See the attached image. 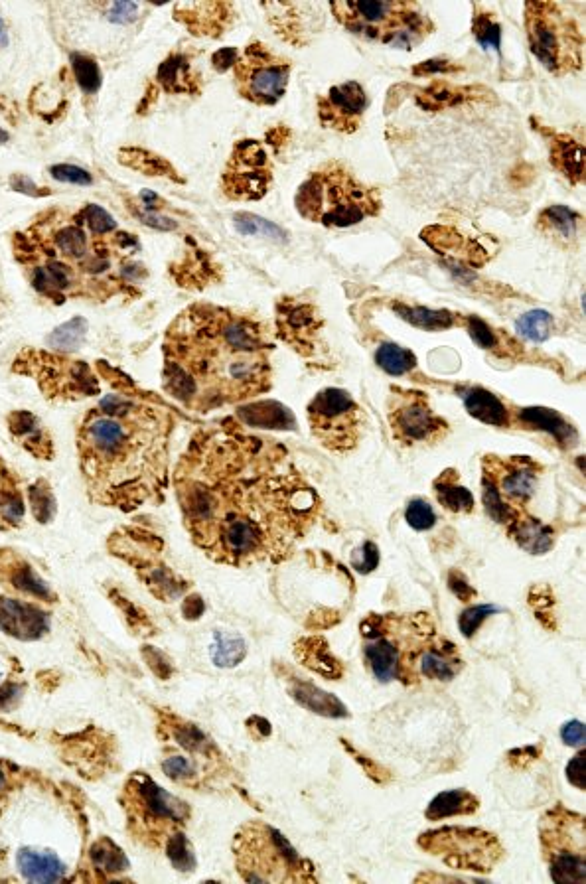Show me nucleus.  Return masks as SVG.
Returning a JSON list of instances; mask_svg holds the SVG:
<instances>
[{"instance_id":"f257e3e1","label":"nucleus","mask_w":586,"mask_h":884,"mask_svg":"<svg viewBox=\"0 0 586 884\" xmlns=\"http://www.w3.org/2000/svg\"><path fill=\"white\" fill-rule=\"evenodd\" d=\"M174 486L192 541L231 567L283 561L320 514L287 450L227 431L192 441Z\"/></svg>"},{"instance_id":"f03ea898","label":"nucleus","mask_w":586,"mask_h":884,"mask_svg":"<svg viewBox=\"0 0 586 884\" xmlns=\"http://www.w3.org/2000/svg\"><path fill=\"white\" fill-rule=\"evenodd\" d=\"M28 285L52 304L109 302L143 279L141 243L97 204L54 206L12 237Z\"/></svg>"},{"instance_id":"7ed1b4c3","label":"nucleus","mask_w":586,"mask_h":884,"mask_svg":"<svg viewBox=\"0 0 586 884\" xmlns=\"http://www.w3.org/2000/svg\"><path fill=\"white\" fill-rule=\"evenodd\" d=\"M174 415L147 395L117 387L77 423L75 446L89 500L135 512L160 504L170 478Z\"/></svg>"},{"instance_id":"20e7f679","label":"nucleus","mask_w":586,"mask_h":884,"mask_svg":"<svg viewBox=\"0 0 586 884\" xmlns=\"http://www.w3.org/2000/svg\"><path fill=\"white\" fill-rule=\"evenodd\" d=\"M162 352V387L186 409L206 413L271 385L273 344L265 328L229 308H186L170 324Z\"/></svg>"},{"instance_id":"39448f33","label":"nucleus","mask_w":586,"mask_h":884,"mask_svg":"<svg viewBox=\"0 0 586 884\" xmlns=\"http://www.w3.org/2000/svg\"><path fill=\"white\" fill-rule=\"evenodd\" d=\"M296 210L304 220L326 227H350L381 212V198L340 162L322 164L296 192Z\"/></svg>"},{"instance_id":"423d86ee","label":"nucleus","mask_w":586,"mask_h":884,"mask_svg":"<svg viewBox=\"0 0 586 884\" xmlns=\"http://www.w3.org/2000/svg\"><path fill=\"white\" fill-rule=\"evenodd\" d=\"M235 869L245 883H316L314 865L265 821L243 823L233 837Z\"/></svg>"},{"instance_id":"0eeeda50","label":"nucleus","mask_w":586,"mask_h":884,"mask_svg":"<svg viewBox=\"0 0 586 884\" xmlns=\"http://www.w3.org/2000/svg\"><path fill=\"white\" fill-rule=\"evenodd\" d=\"M58 602L48 583L16 551L0 549V630L18 640H36L50 630V608Z\"/></svg>"},{"instance_id":"6e6552de","label":"nucleus","mask_w":586,"mask_h":884,"mask_svg":"<svg viewBox=\"0 0 586 884\" xmlns=\"http://www.w3.org/2000/svg\"><path fill=\"white\" fill-rule=\"evenodd\" d=\"M330 10L348 32L393 48L411 50L433 28L431 20L411 2H332Z\"/></svg>"},{"instance_id":"1a4fd4ad","label":"nucleus","mask_w":586,"mask_h":884,"mask_svg":"<svg viewBox=\"0 0 586 884\" xmlns=\"http://www.w3.org/2000/svg\"><path fill=\"white\" fill-rule=\"evenodd\" d=\"M525 28L533 56L555 75L583 66L585 38L579 24L557 2H527Z\"/></svg>"},{"instance_id":"9d476101","label":"nucleus","mask_w":586,"mask_h":884,"mask_svg":"<svg viewBox=\"0 0 586 884\" xmlns=\"http://www.w3.org/2000/svg\"><path fill=\"white\" fill-rule=\"evenodd\" d=\"M125 811L131 833L150 849H162L190 821V808L152 782L135 774L125 786Z\"/></svg>"},{"instance_id":"9b49d317","label":"nucleus","mask_w":586,"mask_h":884,"mask_svg":"<svg viewBox=\"0 0 586 884\" xmlns=\"http://www.w3.org/2000/svg\"><path fill=\"white\" fill-rule=\"evenodd\" d=\"M12 371L32 377L42 395L54 403L87 399L101 391L95 368L58 352L26 348L16 356Z\"/></svg>"},{"instance_id":"f8f14e48","label":"nucleus","mask_w":586,"mask_h":884,"mask_svg":"<svg viewBox=\"0 0 586 884\" xmlns=\"http://www.w3.org/2000/svg\"><path fill=\"white\" fill-rule=\"evenodd\" d=\"M419 847L456 871L492 873L506 857L502 841L480 827H442L421 833Z\"/></svg>"},{"instance_id":"ddd939ff","label":"nucleus","mask_w":586,"mask_h":884,"mask_svg":"<svg viewBox=\"0 0 586 884\" xmlns=\"http://www.w3.org/2000/svg\"><path fill=\"white\" fill-rule=\"evenodd\" d=\"M541 851L555 883H585V817L557 804L539 823Z\"/></svg>"},{"instance_id":"4468645a","label":"nucleus","mask_w":586,"mask_h":884,"mask_svg":"<svg viewBox=\"0 0 586 884\" xmlns=\"http://www.w3.org/2000/svg\"><path fill=\"white\" fill-rule=\"evenodd\" d=\"M308 423L314 439L324 448L348 454L364 435L366 415L344 389H324L308 405Z\"/></svg>"},{"instance_id":"2eb2a0df","label":"nucleus","mask_w":586,"mask_h":884,"mask_svg":"<svg viewBox=\"0 0 586 884\" xmlns=\"http://www.w3.org/2000/svg\"><path fill=\"white\" fill-rule=\"evenodd\" d=\"M291 62L261 42H251L233 66L237 93L255 105H275L287 93Z\"/></svg>"},{"instance_id":"dca6fc26","label":"nucleus","mask_w":586,"mask_h":884,"mask_svg":"<svg viewBox=\"0 0 586 884\" xmlns=\"http://www.w3.org/2000/svg\"><path fill=\"white\" fill-rule=\"evenodd\" d=\"M389 425L395 441L403 446L437 444L448 433V423L431 409L427 395L407 389L391 391Z\"/></svg>"},{"instance_id":"f3484780","label":"nucleus","mask_w":586,"mask_h":884,"mask_svg":"<svg viewBox=\"0 0 586 884\" xmlns=\"http://www.w3.org/2000/svg\"><path fill=\"white\" fill-rule=\"evenodd\" d=\"M271 160L257 141L237 143L221 176L223 194L229 200H261L271 186Z\"/></svg>"},{"instance_id":"a211bd4d","label":"nucleus","mask_w":586,"mask_h":884,"mask_svg":"<svg viewBox=\"0 0 586 884\" xmlns=\"http://www.w3.org/2000/svg\"><path fill=\"white\" fill-rule=\"evenodd\" d=\"M482 466L484 480L494 486L504 504L517 510L531 500L537 484V474L541 470L535 460H531L529 456H486Z\"/></svg>"},{"instance_id":"6ab92c4d","label":"nucleus","mask_w":586,"mask_h":884,"mask_svg":"<svg viewBox=\"0 0 586 884\" xmlns=\"http://www.w3.org/2000/svg\"><path fill=\"white\" fill-rule=\"evenodd\" d=\"M316 105L322 127L350 135L356 133L364 121L367 95L360 83L348 81L332 87L326 95H320Z\"/></svg>"},{"instance_id":"aec40b11","label":"nucleus","mask_w":586,"mask_h":884,"mask_svg":"<svg viewBox=\"0 0 586 884\" xmlns=\"http://www.w3.org/2000/svg\"><path fill=\"white\" fill-rule=\"evenodd\" d=\"M281 336L302 354H310L314 346L316 332L320 328V320L316 308L304 302L283 300L279 304L277 316Z\"/></svg>"},{"instance_id":"412c9836","label":"nucleus","mask_w":586,"mask_h":884,"mask_svg":"<svg viewBox=\"0 0 586 884\" xmlns=\"http://www.w3.org/2000/svg\"><path fill=\"white\" fill-rule=\"evenodd\" d=\"M6 423L12 439L22 448H26L32 456H36L38 460L54 458V441L36 415H32L30 411H12L6 417Z\"/></svg>"},{"instance_id":"4be33fe9","label":"nucleus","mask_w":586,"mask_h":884,"mask_svg":"<svg viewBox=\"0 0 586 884\" xmlns=\"http://www.w3.org/2000/svg\"><path fill=\"white\" fill-rule=\"evenodd\" d=\"M26 519V498L16 472L0 454V531H16Z\"/></svg>"},{"instance_id":"5701e85b","label":"nucleus","mask_w":586,"mask_h":884,"mask_svg":"<svg viewBox=\"0 0 586 884\" xmlns=\"http://www.w3.org/2000/svg\"><path fill=\"white\" fill-rule=\"evenodd\" d=\"M549 137V158L553 168L571 184H581L585 180V147L569 135L549 133Z\"/></svg>"},{"instance_id":"b1692460","label":"nucleus","mask_w":586,"mask_h":884,"mask_svg":"<svg viewBox=\"0 0 586 884\" xmlns=\"http://www.w3.org/2000/svg\"><path fill=\"white\" fill-rule=\"evenodd\" d=\"M462 667V660L456 652V646L448 640L439 638L431 648L423 652L417 663L419 677L435 679V681H450Z\"/></svg>"},{"instance_id":"393cba45","label":"nucleus","mask_w":586,"mask_h":884,"mask_svg":"<svg viewBox=\"0 0 586 884\" xmlns=\"http://www.w3.org/2000/svg\"><path fill=\"white\" fill-rule=\"evenodd\" d=\"M517 417H519L521 425H527L531 429H541V431H547L549 435H553L557 444L563 448H575L579 444L577 429L557 411L543 409V407H531V409H521V413Z\"/></svg>"},{"instance_id":"a878e982","label":"nucleus","mask_w":586,"mask_h":884,"mask_svg":"<svg viewBox=\"0 0 586 884\" xmlns=\"http://www.w3.org/2000/svg\"><path fill=\"white\" fill-rule=\"evenodd\" d=\"M289 693L294 701H298L302 707H306L312 713H318L324 717H334V719L348 717V709L340 699L322 691L320 687H316L310 681L296 679V677L289 679Z\"/></svg>"},{"instance_id":"bb28decb","label":"nucleus","mask_w":586,"mask_h":884,"mask_svg":"<svg viewBox=\"0 0 586 884\" xmlns=\"http://www.w3.org/2000/svg\"><path fill=\"white\" fill-rule=\"evenodd\" d=\"M294 654L304 667L316 671L318 675H322L326 679L338 681L344 675V665L330 652L326 640H322V638L300 640L294 648Z\"/></svg>"},{"instance_id":"cd10ccee","label":"nucleus","mask_w":586,"mask_h":884,"mask_svg":"<svg viewBox=\"0 0 586 884\" xmlns=\"http://www.w3.org/2000/svg\"><path fill=\"white\" fill-rule=\"evenodd\" d=\"M464 405H466V411L474 419H478L486 425H494V427H510L512 425L508 407L494 393H490L482 387L468 389L464 393Z\"/></svg>"},{"instance_id":"c85d7f7f","label":"nucleus","mask_w":586,"mask_h":884,"mask_svg":"<svg viewBox=\"0 0 586 884\" xmlns=\"http://www.w3.org/2000/svg\"><path fill=\"white\" fill-rule=\"evenodd\" d=\"M513 541L531 555H543L553 547V529L543 525L539 519L521 516L508 527Z\"/></svg>"},{"instance_id":"c756f323","label":"nucleus","mask_w":586,"mask_h":884,"mask_svg":"<svg viewBox=\"0 0 586 884\" xmlns=\"http://www.w3.org/2000/svg\"><path fill=\"white\" fill-rule=\"evenodd\" d=\"M537 227L549 239L569 245L571 241L577 239V233L581 227V216L565 206H551L539 214Z\"/></svg>"},{"instance_id":"7c9ffc66","label":"nucleus","mask_w":586,"mask_h":884,"mask_svg":"<svg viewBox=\"0 0 586 884\" xmlns=\"http://www.w3.org/2000/svg\"><path fill=\"white\" fill-rule=\"evenodd\" d=\"M480 810V800L468 790H450L439 794L425 811L429 821H440L456 815H472Z\"/></svg>"},{"instance_id":"2f4dec72","label":"nucleus","mask_w":586,"mask_h":884,"mask_svg":"<svg viewBox=\"0 0 586 884\" xmlns=\"http://www.w3.org/2000/svg\"><path fill=\"white\" fill-rule=\"evenodd\" d=\"M239 419L261 429H294L293 413L279 403H257L237 411Z\"/></svg>"},{"instance_id":"473e14b6","label":"nucleus","mask_w":586,"mask_h":884,"mask_svg":"<svg viewBox=\"0 0 586 884\" xmlns=\"http://www.w3.org/2000/svg\"><path fill=\"white\" fill-rule=\"evenodd\" d=\"M435 496L440 506L452 514H472L476 508L474 496L470 494V490L456 482V474L452 470L437 478Z\"/></svg>"},{"instance_id":"72a5a7b5","label":"nucleus","mask_w":586,"mask_h":884,"mask_svg":"<svg viewBox=\"0 0 586 884\" xmlns=\"http://www.w3.org/2000/svg\"><path fill=\"white\" fill-rule=\"evenodd\" d=\"M393 310L409 324H413L421 330H427V332L448 330L456 324V314H452L448 310H431V308H423V306H405V304H395Z\"/></svg>"},{"instance_id":"f704fd0d","label":"nucleus","mask_w":586,"mask_h":884,"mask_svg":"<svg viewBox=\"0 0 586 884\" xmlns=\"http://www.w3.org/2000/svg\"><path fill=\"white\" fill-rule=\"evenodd\" d=\"M158 81L168 89V91H194L192 81H194V72L192 66L188 64V60L180 58V56H172L168 62L162 64L160 72H158Z\"/></svg>"},{"instance_id":"c9c22d12","label":"nucleus","mask_w":586,"mask_h":884,"mask_svg":"<svg viewBox=\"0 0 586 884\" xmlns=\"http://www.w3.org/2000/svg\"><path fill=\"white\" fill-rule=\"evenodd\" d=\"M247 656V646L241 636L231 632H216V640L212 644V660L220 667H233L243 662Z\"/></svg>"},{"instance_id":"e433bc0d","label":"nucleus","mask_w":586,"mask_h":884,"mask_svg":"<svg viewBox=\"0 0 586 884\" xmlns=\"http://www.w3.org/2000/svg\"><path fill=\"white\" fill-rule=\"evenodd\" d=\"M377 366L389 375H405L417 366V358L411 350H405L397 344H383L375 354Z\"/></svg>"},{"instance_id":"4c0bfd02","label":"nucleus","mask_w":586,"mask_h":884,"mask_svg":"<svg viewBox=\"0 0 586 884\" xmlns=\"http://www.w3.org/2000/svg\"><path fill=\"white\" fill-rule=\"evenodd\" d=\"M85 336H87V322L83 318H74L68 324H64L58 330H54L48 336V344L52 346V350L68 354V352H74L83 344Z\"/></svg>"},{"instance_id":"58836bf2","label":"nucleus","mask_w":586,"mask_h":884,"mask_svg":"<svg viewBox=\"0 0 586 884\" xmlns=\"http://www.w3.org/2000/svg\"><path fill=\"white\" fill-rule=\"evenodd\" d=\"M515 328L531 342H545L553 332V316L547 310H531L517 320Z\"/></svg>"},{"instance_id":"ea45409f","label":"nucleus","mask_w":586,"mask_h":884,"mask_svg":"<svg viewBox=\"0 0 586 884\" xmlns=\"http://www.w3.org/2000/svg\"><path fill=\"white\" fill-rule=\"evenodd\" d=\"M235 227L243 235H263V237H271V239H275L279 243H283L287 239V235L283 233L281 227H277L275 223L263 220L259 216H251V214H237L235 216Z\"/></svg>"},{"instance_id":"a19ab883","label":"nucleus","mask_w":586,"mask_h":884,"mask_svg":"<svg viewBox=\"0 0 586 884\" xmlns=\"http://www.w3.org/2000/svg\"><path fill=\"white\" fill-rule=\"evenodd\" d=\"M164 849H166V855L170 857L172 865L178 871H194L196 857H194L192 845L188 843V839H186V835L182 831L176 833L174 837H170V841L166 843Z\"/></svg>"},{"instance_id":"79ce46f5","label":"nucleus","mask_w":586,"mask_h":884,"mask_svg":"<svg viewBox=\"0 0 586 884\" xmlns=\"http://www.w3.org/2000/svg\"><path fill=\"white\" fill-rule=\"evenodd\" d=\"M472 34L484 48L500 50V24L488 12H478L472 22Z\"/></svg>"},{"instance_id":"37998d69","label":"nucleus","mask_w":586,"mask_h":884,"mask_svg":"<svg viewBox=\"0 0 586 884\" xmlns=\"http://www.w3.org/2000/svg\"><path fill=\"white\" fill-rule=\"evenodd\" d=\"M405 519L417 531H429L437 525V514L433 506L423 498H415L409 502L405 510Z\"/></svg>"},{"instance_id":"c03bdc74","label":"nucleus","mask_w":586,"mask_h":884,"mask_svg":"<svg viewBox=\"0 0 586 884\" xmlns=\"http://www.w3.org/2000/svg\"><path fill=\"white\" fill-rule=\"evenodd\" d=\"M500 608L498 606H474V608H468V610H464L462 614H460V618H458V626H460V632H462V636L464 638H472L474 634H476V630L482 626V622L488 618V616H492V614H496Z\"/></svg>"},{"instance_id":"a18cd8bd","label":"nucleus","mask_w":586,"mask_h":884,"mask_svg":"<svg viewBox=\"0 0 586 884\" xmlns=\"http://www.w3.org/2000/svg\"><path fill=\"white\" fill-rule=\"evenodd\" d=\"M466 326H468L470 338H472L480 348H484V350H496V348H498L496 332H494L484 320H480L478 316H470V318L466 320Z\"/></svg>"},{"instance_id":"49530a36","label":"nucleus","mask_w":586,"mask_h":884,"mask_svg":"<svg viewBox=\"0 0 586 884\" xmlns=\"http://www.w3.org/2000/svg\"><path fill=\"white\" fill-rule=\"evenodd\" d=\"M74 70L79 85L85 91H95L99 87V70L95 66V62L87 60L85 56H74Z\"/></svg>"},{"instance_id":"de8ad7c7","label":"nucleus","mask_w":586,"mask_h":884,"mask_svg":"<svg viewBox=\"0 0 586 884\" xmlns=\"http://www.w3.org/2000/svg\"><path fill=\"white\" fill-rule=\"evenodd\" d=\"M379 565V549L375 543L366 541L364 547H360L352 557V567L360 573H371Z\"/></svg>"},{"instance_id":"09e8293b","label":"nucleus","mask_w":586,"mask_h":884,"mask_svg":"<svg viewBox=\"0 0 586 884\" xmlns=\"http://www.w3.org/2000/svg\"><path fill=\"white\" fill-rule=\"evenodd\" d=\"M586 760L585 752H579L567 766V780L577 788V790H586Z\"/></svg>"},{"instance_id":"8fccbe9b","label":"nucleus","mask_w":586,"mask_h":884,"mask_svg":"<svg viewBox=\"0 0 586 884\" xmlns=\"http://www.w3.org/2000/svg\"><path fill=\"white\" fill-rule=\"evenodd\" d=\"M448 587L462 602H470L472 598H476V590L464 579V575L458 573V571H450Z\"/></svg>"},{"instance_id":"3c124183","label":"nucleus","mask_w":586,"mask_h":884,"mask_svg":"<svg viewBox=\"0 0 586 884\" xmlns=\"http://www.w3.org/2000/svg\"><path fill=\"white\" fill-rule=\"evenodd\" d=\"M52 176L64 182H74V184H91V176L75 166H54L52 168Z\"/></svg>"},{"instance_id":"603ef678","label":"nucleus","mask_w":586,"mask_h":884,"mask_svg":"<svg viewBox=\"0 0 586 884\" xmlns=\"http://www.w3.org/2000/svg\"><path fill=\"white\" fill-rule=\"evenodd\" d=\"M561 738L569 746H583L585 742V725L581 721H571L561 729Z\"/></svg>"},{"instance_id":"864d4df0","label":"nucleus","mask_w":586,"mask_h":884,"mask_svg":"<svg viewBox=\"0 0 586 884\" xmlns=\"http://www.w3.org/2000/svg\"><path fill=\"white\" fill-rule=\"evenodd\" d=\"M237 58H239V52H237L235 48H225V50H220V52L214 54V60H212V62H214V68H216L218 72H225V70H229V68L235 66Z\"/></svg>"},{"instance_id":"5fc2aeb1","label":"nucleus","mask_w":586,"mask_h":884,"mask_svg":"<svg viewBox=\"0 0 586 884\" xmlns=\"http://www.w3.org/2000/svg\"><path fill=\"white\" fill-rule=\"evenodd\" d=\"M6 42H8V38H6V30H4V26H2V22H0V46H6Z\"/></svg>"}]
</instances>
